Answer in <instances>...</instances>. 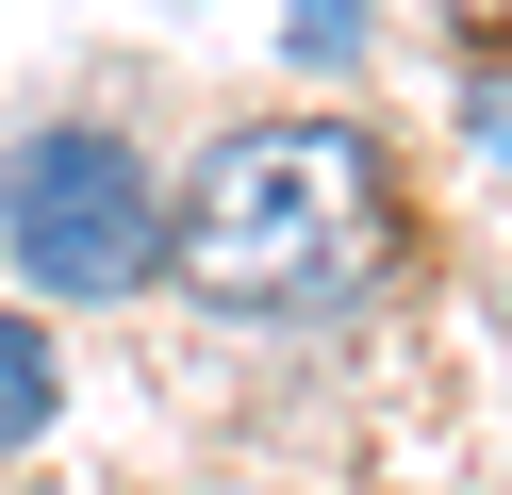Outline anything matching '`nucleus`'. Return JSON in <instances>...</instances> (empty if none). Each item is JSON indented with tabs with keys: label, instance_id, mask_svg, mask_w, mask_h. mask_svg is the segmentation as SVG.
<instances>
[{
	"label": "nucleus",
	"instance_id": "3",
	"mask_svg": "<svg viewBox=\"0 0 512 495\" xmlns=\"http://www.w3.org/2000/svg\"><path fill=\"white\" fill-rule=\"evenodd\" d=\"M50 396H67V380H50V347H34V314H0V462H17V446H34V429H50Z\"/></svg>",
	"mask_w": 512,
	"mask_h": 495
},
{
	"label": "nucleus",
	"instance_id": "4",
	"mask_svg": "<svg viewBox=\"0 0 512 495\" xmlns=\"http://www.w3.org/2000/svg\"><path fill=\"white\" fill-rule=\"evenodd\" d=\"M281 33H298V66H347V50H364V0H298Z\"/></svg>",
	"mask_w": 512,
	"mask_h": 495
},
{
	"label": "nucleus",
	"instance_id": "6",
	"mask_svg": "<svg viewBox=\"0 0 512 495\" xmlns=\"http://www.w3.org/2000/svg\"><path fill=\"white\" fill-rule=\"evenodd\" d=\"M463 17H496V0H463Z\"/></svg>",
	"mask_w": 512,
	"mask_h": 495
},
{
	"label": "nucleus",
	"instance_id": "5",
	"mask_svg": "<svg viewBox=\"0 0 512 495\" xmlns=\"http://www.w3.org/2000/svg\"><path fill=\"white\" fill-rule=\"evenodd\" d=\"M463 132H479V149L512 165V66H479V83H463Z\"/></svg>",
	"mask_w": 512,
	"mask_h": 495
},
{
	"label": "nucleus",
	"instance_id": "1",
	"mask_svg": "<svg viewBox=\"0 0 512 495\" xmlns=\"http://www.w3.org/2000/svg\"><path fill=\"white\" fill-rule=\"evenodd\" d=\"M166 264L215 297V314H347V297L397 264V198H380V132L347 116H248L232 149L182 182Z\"/></svg>",
	"mask_w": 512,
	"mask_h": 495
},
{
	"label": "nucleus",
	"instance_id": "2",
	"mask_svg": "<svg viewBox=\"0 0 512 495\" xmlns=\"http://www.w3.org/2000/svg\"><path fill=\"white\" fill-rule=\"evenodd\" d=\"M0 248L34 264L50 297H133V281H149V248H166V198H149L133 132L50 116L34 149L0 165Z\"/></svg>",
	"mask_w": 512,
	"mask_h": 495
}]
</instances>
